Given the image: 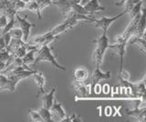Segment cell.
Returning <instances> with one entry per match:
<instances>
[{"label":"cell","mask_w":146,"mask_h":122,"mask_svg":"<svg viewBox=\"0 0 146 122\" xmlns=\"http://www.w3.org/2000/svg\"><path fill=\"white\" fill-rule=\"evenodd\" d=\"M40 62H48L49 64H51L55 69L66 71V67L58 64V62L56 59V56L52 53V50L48 47V45L41 46V47L36 50V57H35L34 60V66Z\"/></svg>","instance_id":"1"},{"label":"cell","mask_w":146,"mask_h":122,"mask_svg":"<svg viewBox=\"0 0 146 122\" xmlns=\"http://www.w3.org/2000/svg\"><path fill=\"white\" fill-rule=\"evenodd\" d=\"M93 42L96 44V48L93 52V60L96 67H100L103 61L104 54L109 46V38L106 31H102V36L99 38L93 40Z\"/></svg>","instance_id":"2"},{"label":"cell","mask_w":146,"mask_h":122,"mask_svg":"<svg viewBox=\"0 0 146 122\" xmlns=\"http://www.w3.org/2000/svg\"><path fill=\"white\" fill-rule=\"evenodd\" d=\"M111 76V74L110 71L106 72V73H103L102 71H100V67H96V69L93 71L92 75H91L90 76H89V78H87L85 81H83V82L88 86L90 89H93L96 86L98 85V83L100 82V81L109 79Z\"/></svg>","instance_id":"3"},{"label":"cell","mask_w":146,"mask_h":122,"mask_svg":"<svg viewBox=\"0 0 146 122\" xmlns=\"http://www.w3.org/2000/svg\"><path fill=\"white\" fill-rule=\"evenodd\" d=\"M127 13V11L125 10L124 12H121L120 14H118L117 16H114L111 17H106V16H102V18L100 19H95L93 20L92 23H94V26L97 28H100L102 29V31H106L108 32V29L111 26V25L113 23L114 21L118 20L119 18H121L122 16H124Z\"/></svg>","instance_id":"4"},{"label":"cell","mask_w":146,"mask_h":122,"mask_svg":"<svg viewBox=\"0 0 146 122\" xmlns=\"http://www.w3.org/2000/svg\"><path fill=\"white\" fill-rule=\"evenodd\" d=\"M17 17V20L18 21V23L20 25V28L22 30V33H23V41L24 42H27L29 38V35H30V30L32 28H34L35 24L34 23H30L27 20V16H25L24 17H22L21 16H19L17 13L16 16Z\"/></svg>","instance_id":"5"},{"label":"cell","mask_w":146,"mask_h":122,"mask_svg":"<svg viewBox=\"0 0 146 122\" xmlns=\"http://www.w3.org/2000/svg\"><path fill=\"white\" fill-rule=\"evenodd\" d=\"M126 45L127 43L116 39L115 44H113V45L109 44V46H108V48L112 49V50L119 56V57H120V69H119V72H121L123 69V59H124V56H125Z\"/></svg>","instance_id":"6"},{"label":"cell","mask_w":146,"mask_h":122,"mask_svg":"<svg viewBox=\"0 0 146 122\" xmlns=\"http://www.w3.org/2000/svg\"><path fill=\"white\" fill-rule=\"evenodd\" d=\"M72 4L73 2L70 1V0H58L56 2H52V5L58 7L59 13L64 17H66L68 13L71 11Z\"/></svg>","instance_id":"7"},{"label":"cell","mask_w":146,"mask_h":122,"mask_svg":"<svg viewBox=\"0 0 146 122\" xmlns=\"http://www.w3.org/2000/svg\"><path fill=\"white\" fill-rule=\"evenodd\" d=\"M72 87L75 89V91L79 94L80 98H86L89 96L90 88L83 82V81L74 80L72 83Z\"/></svg>","instance_id":"8"},{"label":"cell","mask_w":146,"mask_h":122,"mask_svg":"<svg viewBox=\"0 0 146 122\" xmlns=\"http://www.w3.org/2000/svg\"><path fill=\"white\" fill-rule=\"evenodd\" d=\"M126 114L128 116H132L134 117L135 119H137V121L140 122H144L146 119V107H138L136 106L135 108L133 109H127L126 110Z\"/></svg>","instance_id":"9"},{"label":"cell","mask_w":146,"mask_h":122,"mask_svg":"<svg viewBox=\"0 0 146 122\" xmlns=\"http://www.w3.org/2000/svg\"><path fill=\"white\" fill-rule=\"evenodd\" d=\"M83 7L85 8V10L89 13V15L90 16H92L93 14L100 11H104L106 8L104 7H102L100 5L99 0H90L88 3H86L83 6Z\"/></svg>","instance_id":"10"},{"label":"cell","mask_w":146,"mask_h":122,"mask_svg":"<svg viewBox=\"0 0 146 122\" xmlns=\"http://www.w3.org/2000/svg\"><path fill=\"white\" fill-rule=\"evenodd\" d=\"M31 76L33 78V79L35 80L36 86H38V94H36V97L38 98L40 96V94L46 93V91L44 90L45 78H44V76L41 72H38V71H36L34 74H32Z\"/></svg>","instance_id":"11"},{"label":"cell","mask_w":146,"mask_h":122,"mask_svg":"<svg viewBox=\"0 0 146 122\" xmlns=\"http://www.w3.org/2000/svg\"><path fill=\"white\" fill-rule=\"evenodd\" d=\"M49 110L51 112H53L54 114H56L59 119H65V117H67V113L65 110H64L61 103L58 102V100H56L55 98H54V102L52 104L51 107L49 108Z\"/></svg>","instance_id":"12"},{"label":"cell","mask_w":146,"mask_h":122,"mask_svg":"<svg viewBox=\"0 0 146 122\" xmlns=\"http://www.w3.org/2000/svg\"><path fill=\"white\" fill-rule=\"evenodd\" d=\"M131 45H135L138 47L143 54L146 52V46H145V35L141 36V37H137V36H132L130 38V39L128 40Z\"/></svg>","instance_id":"13"},{"label":"cell","mask_w":146,"mask_h":122,"mask_svg":"<svg viewBox=\"0 0 146 122\" xmlns=\"http://www.w3.org/2000/svg\"><path fill=\"white\" fill-rule=\"evenodd\" d=\"M56 87H54L51 88V91L49 93H44L43 97H42V101H43V107L49 109L51 107L52 104L54 102V98H55V92H56Z\"/></svg>","instance_id":"14"},{"label":"cell","mask_w":146,"mask_h":122,"mask_svg":"<svg viewBox=\"0 0 146 122\" xmlns=\"http://www.w3.org/2000/svg\"><path fill=\"white\" fill-rule=\"evenodd\" d=\"M89 78V71L85 67H78L74 70V80L85 81Z\"/></svg>","instance_id":"15"},{"label":"cell","mask_w":146,"mask_h":122,"mask_svg":"<svg viewBox=\"0 0 146 122\" xmlns=\"http://www.w3.org/2000/svg\"><path fill=\"white\" fill-rule=\"evenodd\" d=\"M26 10H29L31 12H34L36 13V15H38V19H41V10L39 8V6L38 4L36 3V1H29L27 3L26 5Z\"/></svg>","instance_id":"16"},{"label":"cell","mask_w":146,"mask_h":122,"mask_svg":"<svg viewBox=\"0 0 146 122\" xmlns=\"http://www.w3.org/2000/svg\"><path fill=\"white\" fill-rule=\"evenodd\" d=\"M38 113L42 119L43 122H52V114H51V111L48 108L46 107H41L40 109L38 110Z\"/></svg>","instance_id":"17"},{"label":"cell","mask_w":146,"mask_h":122,"mask_svg":"<svg viewBox=\"0 0 146 122\" xmlns=\"http://www.w3.org/2000/svg\"><path fill=\"white\" fill-rule=\"evenodd\" d=\"M38 49H32V50L27 51L26 55L22 57L23 62H24L25 64H27V65L31 64V63H34V60H35V54H36V50H38Z\"/></svg>","instance_id":"18"},{"label":"cell","mask_w":146,"mask_h":122,"mask_svg":"<svg viewBox=\"0 0 146 122\" xmlns=\"http://www.w3.org/2000/svg\"><path fill=\"white\" fill-rule=\"evenodd\" d=\"M144 1H141V2H139L138 4H136V5H134L133 7H132L131 9L128 11V13L131 15V18L132 17H134L136 15H138L139 13H141V8H143V5Z\"/></svg>","instance_id":"19"},{"label":"cell","mask_w":146,"mask_h":122,"mask_svg":"<svg viewBox=\"0 0 146 122\" xmlns=\"http://www.w3.org/2000/svg\"><path fill=\"white\" fill-rule=\"evenodd\" d=\"M9 34H10L11 38L14 39H22L23 38V33L21 28H12L9 31Z\"/></svg>","instance_id":"20"},{"label":"cell","mask_w":146,"mask_h":122,"mask_svg":"<svg viewBox=\"0 0 146 122\" xmlns=\"http://www.w3.org/2000/svg\"><path fill=\"white\" fill-rule=\"evenodd\" d=\"M27 111H29V114L31 121H34V122H43V120H42V119H41V117H40L38 112L34 111V110H32V109H29Z\"/></svg>","instance_id":"21"},{"label":"cell","mask_w":146,"mask_h":122,"mask_svg":"<svg viewBox=\"0 0 146 122\" xmlns=\"http://www.w3.org/2000/svg\"><path fill=\"white\" fill-rule=\"evenodd\" d=\"M26 5L27 3L24 1H21V0H16V3L14 5V8L17 12L18 11H23V10H26Z\"/></svg>","instance_id":"22"},{"label":"cell","mask_w":146,"mask_h":122,"mask_svg":"<svg viewBox=\"0 0 146 122\" xmlns=\"http://www.w3.org/2000/svg\"><path fill=\"white\" fill-rule=\"evenodd\" d=\"M14 24H15V18L8 19L7 25L5 26V28H3L2 35H3V34H6V33H7V32H9V31H10V30L14 28Z\"/></svg>","instance_id":"23"},{"label":"cell","mask_w":146,"mask_h":122,"mask_svg":"<svg viewBox=\"0 0 146 122\" xmlns=\"http://www.w3.org/2000/svg\"><path fill=\"white\" fill-rule=\"evenodd\" d=\"M36 2L38 4L41 12L44 10V8H46V7L50 6V5H52L51 0H36Z\"/></svg>","instance_id":"24"},{"label":"cell","mask_w":146,"mask_h":122,"mask_svg":"<svg viewBox=\"0 0 146 122\" xmlns=\"http://www.w3.org/2000/svg\"><path fill=\"white\" fill-rule=\"evenodd\" d=\"M141 1H145V0H127L124 4L125 10L127 11V13L134 5H136V4H138L139 2H141Z\"/></svg>","instance_id":"25"},{"label":"cell","mask_w":146,"mask_h":122,"mask_svg":"<svg viewBox=\"0 0 146 122\" xmlns=\"http://www.w3.org/2000/svg\"><path fill=\"white\" fill-rule=\"evenodd\" d=\"M7 76L6 75L0 74V91L6 89V87L7 85Z\"/></svg>","instance_id":"26"},{"label":"cell","mask_w":146,"mask_h":122,"mask_svg":"<svg viewBox=\"0 0 146 122\" xmlns=\"http://www.w3.org/2000/svg\"><path fill=\"white\" fill-rule=\"evenodd\" d=\"M10 52H9L7 49H5V50L0 51V61L3 62H7V59L10 57Z\"/></svg>","instance_id":"27"},{"label":"cell","mask_w":146,"mask_h":122,"mask_svg":"<svg viewBox=\"0 0 146 122\" xmlns=\"http://www.w3.org/2000/svg\"><path fill=\"white\" fill-rule=\"evenodd\" d=\"M119 78H121L122 79H125V80H129L130 79V74L129 72L126 71V70H121V72H119V75H118Z\"/></svg>","instance_id":"28"},{"label":"cell","mask_w":146,"mask_h":122,"mask_svg":"<svg viewBox=\"0 0 146 122\" xmlns=\"http://www.w3.org/2000/svg\"><path fill=\"white\" fill-rule=\"evenodd\" d=\"M7 16L1 14V16H0V28H4L5 26L7 25Z\"/></svg>","instance_id":"29"},{"label":"cell","mask_w":146,"mask_h":122,"mask_svg":"<svg viewBox=\"0 0 146 122\" xmlns=\"http://www.w3.org/2000/svg\"><path fill=\"white\" fill-rule=\"evenodd\" d=\"M5 49H7V45H6V43H5V41H4L3 37L1 36V37H0V51L5 50Z\"/></svg>","instance_id":"30"},{"label":"cell","mask_w":146,"mask_h":122,"mask_svg":"<svg viewBox=\"0 0 146 122\" xmlns=\"http://www.w3.org/2000/svg\"><path fill=\"white\" fill-rule=\"evenodd\" d=\"M5 67H6V62L0 61V72L5 69Z\"/></svg>","instance_id":"31"},{"label":"cell","mask_w":146,"mask_h":122,"mask_svg":"<svg viewBox=\"0 0 146 122\" xmlns=\"http://www.w3.org/2000/svg\"><path fill=\"white\" fill-rule=\"evenodd\" d=\"M127 1V0H120V2H118V3H116L115 5L116 6H124V4H125V2Z\"/></svg>","instance_id":"32"},{"label":"cell","mask_w":146,"mask_h":122,"mask_svg":"<svg viewBox=\"0 0 146 122\" xmlns=\"http://www.w3.org/2000/svg\"><path fill=\"white\" fill-rule=\"evenodd\" d=\"M90 1V0H80V4L81 6H84L86 3H88Z\"/></svg>","instance_id":"33"},{"label":"cell","mask_w":146,"mask_h":122,"mask_svg":"<svg viewBox=\"0 0 146 122\" xmlns=\"http://www.w3.org/2000/svg\"><path fill=\"white\" fill-rule=\"evenodd\" d=\"M70 1H72L73 3H79V4H80V0H70Z\"/></svg>","instance_id":"34"}]
</instances>
